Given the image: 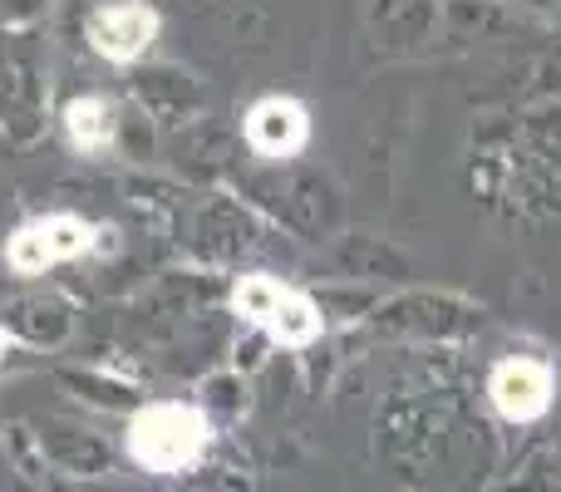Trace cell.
I'll list each match as a JSON object with an SVG mask.
<instances>
[{"label":"cell","instance_id":"obj_3","mask_svg":"<svg viewBox=\"0 0 561 492\" xmlns=\"http://www.w3.org/2000/svg\"><path fill=\"white\" fill-rule=\"evenodd\" d=\"M99 242V227L84 222L75 213H49V217H35V222L15 227L5 242V266L15 276H39V271L59 266V261H75V256H89Z\"/></svg>","mask_w":561,"mask_h":492},{"label":"cell","instance_id":"obj_4","mask_svg":"<svg viewBox=\"0 0 561 492\" xmlns=\"http://www.w3.org/2000/svg\"><path fill=\"white\" fill-rule=\"evenodd\" d=\"M163 30V15H158L148 0H108V5H94L84 20V39L99 59L108 65H134V59L148 55V45Z\"/></svg>","mask_w":561,"mask_h":492},{"label":"cell","instance_id":"obj_8","mask_svg":"<svg viewBox=\"0 0 561 492\" xmlns=\"http://www.w3.org/2000/svg\"><path fill=\"white\" fill-rule=\"evenodd\" d=\"M5 350H10V335H5V330H0V355H5Z\"/></svg>","mask_w":561,"mask_h":492},{"label":"cell","instance_id":"obj_6","mask_svg":"<svg viewBox=\"0 0 561 492\" xmlns=\"http://www.w3.org/2000/svg\"><path fill=\"white\" fill-rule=\"evenodd\" d=\"M552 394H557L552 369L527 355L503 359V365L493 369V379H488V399H493V409L507 424H533V419H542L547 409H552Z\"/></svg>","mask_w":561,"mask_h":492},{"label":"cell","instance_id":"obj_1","mask_svg":"<svg viewBox=\"0 0 561 492\" xmlns=\"http://www.w3.org/2000/svg\"><path fill=\"white\" fill-rule=\"evenodd\" d=\"M207 454V419L193 404H148L128 424V458L148 473H187Z\"/></svg>","mask_w":561,"mask_h":492},{"label":"cell","instance_id":"obj_2","mask_svg":"<svg viewBox=\"0 0 561 492\" xmlns=\"http://www.w3.org/2000/svg\"><path fill=\"white\" fill-rule=\"evenodd\" d=\"M232 310L252 325H262L280 345H310L320 335V310L306 290L286 286V281L266 276V271H252L232 286Z\"/></svg>","mask_w":561,"mask_h":492},{"label":"cell","instance_id":"obj_7","mask_svg":"<svg viewBox=\"0 0 561 492\" xmlns=\"http://www.w3.org/2000/svg\"><path fill=\"white\" fill-rule=\"evenodd\" d=\"M118 124H114V104L99 94H84V99H69L65 104V138L79 148V153H104L114 144Z\"/></svg>","mask_w":561,"mask_h":492},{"label":"cell","instance_id":"obj_5","mask_svg":"<svg viewBox=\"0 0 561 492\" xmlns=\"http://www.w3.org/2000/svg\"><path fill=\"white\" fill-rule=\"evenodd\" d=\"M242 134H247V144H252L256 158L280 163V158H296L300 148L310 144V114H306L300 99L266 94V99H256V104L247 108Z\"/></svg>","mask_w":561,"mask_h":492}]
</instances>
